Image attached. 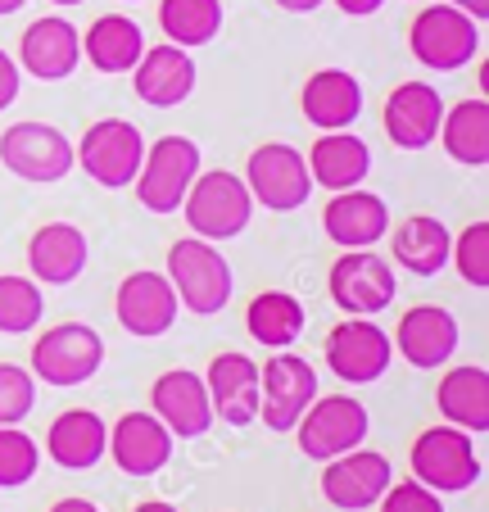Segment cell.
Instances as JSON below:
<instances>
[{
    "label": "cell",
    "mask_w": 489,
    "mask_h": 512,
    "mask_svg": "<svg viewBox=\"0 0 489 512\" xmlns=\"http://www.w3.org/2000/svg\"><path fill=\"white\" fill-rule=\"evenodd\" d=\"M381 512H444V494H435L431 485L422 481H390V490L381 494V503H376Z\"/></svg>",
    "instance_id": "38"
},
{
    "label": "cell",
    "mask_w": 489,
    "mask_h": 512,
    "mask_svg": "<svg viewBox=\"0 0 489 512\" xmlns=\"http://www.w3.org/2000/svg\"><path fill=\"white\" fill-rule=\"evenodd\" d=\"M159 32L173 46H209L222 32V0H159Z\"/></svg>",
    "instance_id": "33"
},
{
    "label": "cell",
    "mask_w": 489,
    "mask_h": 512,
    "mask_svg": "<svg viewBox=\"0 0 489 512\" xmlns=\"http://www.w3.org/2000/svg\"><path fill=\"white\" fill-rule=\"evenodd\" d=\"M46 318V295L32 277H0V336H28Z\"/></svg>",
    "instance_id": "34"
},
{
    "label": "cell",
    "mask_w": 489,
    "mask_h": 512,
    "mask_svg": "<svg viewBox=\"0 0 489 512\" xmlns=\"http://www.w3.org/2000/svg\"><path fill=\"white\" fill-rule=\"evenodd\" d=\"M458 340H462L458 318H453L444 304H413V309H403L390 345H394V354H403L408 368L435 372L458 354Z\"/></svg>",
    "instance_id": "16"
},
{
    "label": "cell",
    "mask_w": 489,
    "mask_h": 512,
    "mask_svg": "<svg viewBox=\"0 0 489 512\" xmlns=\"http://www.w3.org/2000/svg\"><path fill=\"white\" fill-rule=\"evenodd\" d=\"M32 377L50 390H73L87 386L100 368H105V340L87 322H59V327L41 331L32 345Z\"/></svg>",
    "instance_id": "3"
},
{
    "label": "cell",
    "mask_w": 489,
    "mask_h": 512,
    "mask_svg": "<svg viewBox=\"0 0 489 512\" xmlns=\"http://www.w3.org/2000/svg\"><path fill=\"white\" fill-rule=\"evenodd\" d=\"M200 177V145L182 132H168L159 141L145 145L141 173H136V200L150 213H177L191 191V182Z\"/></svg>",
    "instance_id": "4"
},
{
    "label": "cell",
    "mask_w": 489,
    "mask_h": 512,
    "mask_svg": "<svg viewBox=\"0 0 489 512\" xmlns=\"http://www.w3.org/2000/svg\"><path fill=\"white\" fill-rule=\"evenodd\" d=\"M141 55H145V32L132 14H100L82 32V59L96 73H132Z\"/></svg>",
    "instance_id": "30"
},
{
    "label": "cell",
    "mask_w": 489,
    "mask_h": 512,
    "mask_svg": "<svg viewBox=\"0 0 489 512\" xmlns=\"http://www.w3.org/2000/svg\"><path fill=\"white\" fill-rule=\"evenodd\" d=\"M440 123H444V96L431 82H422V78L399 82L385 96L381 127L390 136V145H399V150H426V145H435Z\"/></svg>",
    "instance_id": "19"
},
{
    "label": "cell",
    "mask_w": 489,
    "mask_h": 512,
    "mask_svg": "<svg viewBox=\"0 0 489 512\" xmlns=\"http://www.w3.org/2000/svg\"><path fill=\"white\" fill-rule=\"evenodd\" d=\"M19 91H23V68H19V59L5 55V46H0V114L19 100Z\"/></svg>",
    "instance_id": "39"
},
{
    "label": "cell",
    "mask_w": 489,
    "mask_h": 512,
    "mask_svg": "<svg viewBox=\"0 0 489 512\" xmlns=\"http://www.w3.org/2000/svg\"><path fill=\"white\" fill-rule=\"evenodd\" d=\"M408 50L431 73H458L480 55V23L453 5H422L408 23Z\"/></svg>",
    "instance_id": "6"
},
{
    "label": "cell",
    "mask_w": 489,
    "mask_h": 512,
    "mask_svg": "<svg viewBox=\"0 0 489 512\" xmlns=\"http://www.w3.org/2000/svg\"><path fill=\"white\" fill-rule=\"evenodd\" d=\"M82 64V37L64 14H41L19 37V68L37 82H64Z\"/></svg>",
    "instance_id": "21"
},
{
    "label": "cell",
    "mask_w": 489,
    "mask_h": 512,
    "mask_svg": "<svg viewBox=\"0 0 489 512\" xmlns=\"http://www.w3.org/2000/svg\"><path fill=\"white\" fill-rule=\"evenodd\" d=\"M213 404V422L222 426H250L259 422V363L240 349H222L204 372Z\"/></svg>",
    "instance_id": "22"
},
{
    "label": "cell",
    "mask_w": 489,
    "mask_h": 512,
    "mask_svg": "<svg viewBox=\"0 0 489 512\" xmlns=\"http://www.w3.org/2000/svg\"><path fill=\"white\" fill-rule=\"evenodd\" d=\"M453 10H462L467 19H476V23H485L489 19V0H449Z\"/></svg>",
    "instance_id": "42"
},
{
    "label": "cell",
    "mask_w": 489,
    "mask_h": 512,
    "mask_svg": "<svg viewBox=\"0 0 489 512\" xmlns=\"http://www.w3.org/2000/svg\"><path fill=\"white\" fill-rule=\"evenodd\" d=\"M394 467L381 449H349V454L331 458L322 472V499L340 512H367L381 503V494L390 490Z\"/></svg>",
    "instance_id": "15"
},
{
    "label": "cell",
    "mask_w": 489,
    "mask_h": 512,
    "mask_svg": "<svg viewBox=\"0 0 489 512\" xmlns=\"http://www.w3.org/2000/svg\"><path fill=\"white\" fill-rule=\"evenodd\" d=\"M50 5H82V0H50Z\"/></svg>",
    "instance_id": "47"
},
{
    "label": "cell",
    "mask_w": 489,
    "mask_h": 512,
    "mask_svg": "<svg viewBox=\"0 0 489 512\" xmlns=\"http://www.w3.org/2000/svg\"><path fill=\"white\" fill-rule=\"evenodd\" d=\"M326 354V368L331 377H340L345 386H372L390 372L394 363V345H390V331H381L372 318H345L331 327L322 345Z\"/></svg>",
    "instance_id": "13"
},
{
    "label": "cell",
    "mask_w": 489,
    "mask_h": 512,
    "mask_svg": "<svg viewBox=\"0 0 489 512\" xmlns=\"http://www.w3.org/2000/svg\"><path fill=\"white\" fill-rule=\"evenodd\" d=\"M444 141V155L462 168H485L489 164V105L485 96H471L458 100V105H444V123L440 136Z\"/></svg>",
    "instance_id": "31"
},
{
    "label": "cell",
    "mask_w": 489,
    "mask_h": 512,
    "mask_svg": "<svg viewBox=\"0 0 489 512\" xmlns=\"http://www.w3.org/2000/svg\"><path fill=\"white\" fill-rule=\"evenodd\" d=\"M28 0H0V19H10V14H19Z\"/></svg>",
    "instance_id": "45"
},
{
    "label": "cell",
    "mask_w": 489,
    "mask_h": 512,
    "mask_svg": "<svg viewBox=\"0 0 489 512\" xmlns=\"http://www.w3.org/2000/svg\"><path fill=\"white\" fill-rule=\"evenodd\" d=\"M286 14H313L317 5H326V0H277Z\"/></svg>",
    "instance_id": "43"
},
{
    "label": "cell",
    "mask_w": 489,
    "mask_h": 512,
    "mask_svg": "<svg viewBox=\"0 0 489 512\" xmlns=\"http://www.w3.org/2000/svg\"><path fill=\"white\" fill-rule=\"evenodd\" d=\"M449 263L471 290H489V223H471L453 236Z\"/></svg>",
    "instance_id": "36"
},
{
    "label": "cell",
    "mask_w": 489,
    "mask_h": 512,
    "mask_svg": "<svg viewBox=\"0 0 489 512\" xmlns=\"http://www.w3.org/2000/svg\"><path fill=\"white\" fill-rule=\"evenodd\" d=\"M476 78H480V91H485L489 87V59H480L476 64Z\"/></svg>",
    "instance_id": "46"
},
{
    "label": "cell",
    "mask_w": 489,
    "mask_h": 512,
    "mask_svg": "<svg viewBox=\"0 0 489 512\" xmlns=\"http://www.w3.org/2000/svg\"><path fill=\"white\" fill-rule=\"evenodd\" d=\"M37 408V377L19 363H0V426H19Z\"/></svg>",
    "instance_id": "37"
},
{
    "label": "cell",
    "mask_w": 489,
    "mask_h": 512,
    "mask_svg": "<svg viewBox=\"0 0 489 512\" xmlns=\"http://www.w3.org/2000/svg\"><path fill=\"white\" fill-rule=\"evenodd\" d=\"M408 467H413V481L431 485L435 494H462L480 481V458H476V440H471L462 426H426L413 440V454H408Z\"/></svg>",
    "instance_id": "8"
},
{
    "label": "cell",
    "mask_w": 489,
    "mask_h": 512,
    "mask_svg": "<svg viewBox=\"0 0 489 512\" xmlns=\"http://www.w3.org/2000/svg\"><path fill=\"white\" fill-rule=\"evenodd\" d=\"M109 454V422L91 408H64L46 426V458L64 472H91Z\"/></svg>",
    "instance_id": "24"
},
{
    "label": "cell",
    "mask_w": 489,
    "mask_h": 512,
    "mask_svg": "<svg viewBox=\"0 0 489 512\" xmlns=\"http://www.w3.org/2000/svg\"><path fill=\"white\" fill-rule=\"evenodd\" d=\"M150 413L173 431V440H200V435L213 431L209 386H204V377L191 368H168L163 377H154Z\"/></svg>",
    "instance_id": "17"
},
{
    "label": "cell",
    "mask_w": 489,
    "mask_h": 512,
    "mask_svg": "<svg viewBox=\"0 0 489 512\" xmlns=\"http://www.w3.org/2000/svg\"><path fill=\"white\" fill-rule=\"evenodd\" d=\"M245 186H250L254 204L272 213H295L313 195V177H308L304 150L286 141H268L245 159Z\"/></svg>",
    "instance_id": "12"
},
{
    "label": "cell",
    "mask_w": 489,
    "mask_h": 512,
    "mask_svg": "<svg viewBox=\"0 0 489 512\" xmlns=\"http://www.w3.org/2000/svg\"><path fill=\"white\" fill-rule=\"evenodd\" d=\"M50 512H100V503L82 499V494H68V499H55V503H50Z\"/></svg>",
    "instance_id": "41"
},
{
    "label": "cell",
    "mask_w": 489,
    "mask_h": 512,
    "mask_svg": "<svg viewBox=\"0 0 489 512\" xmlns=\"http://www.w3.org/2000/svg\"><path fill=\"white\" fill-rule=\"evenodd\" d=\"M317 395H322V381L313 363L295 349H272V358L259 368V422L277 435L295 431V422Z\"/></svg>",
    "instance_id": "9"
},
{
    "label": "cell",
    "mask_w": 489,
    "mask_h": 512,
    "mask_svg": "<svg viewBox=\"0 0 489 512\" xmlns=\"http://www.w3.org/2000/svg\"><path fill=\"white\" fill-rule=\"evenodd\" d=\"M127 5H132V0H127Z\"/></svg>",
    "instance_id": "49"
},
{
    "label": "cell",
    "mask_w": 489,
    "mask_h": 512,
    "mask_svg": "<svg viewBox=\"0 0 489 512\" xmlns=\"http://www.w3.org/2000/svg\"><path fill=\"white\" fill-rule=\"evenodd\" d=\"M182 209H186V227H191V236L213 241V245L236 241V236L254 223L250 186H245V177L227 173V168H213V173L200 168V177L191 182Z\"/></svg>",
    "instance_id": "2"
},
{
    "label": "cell",
    "mask_w": 489,
    "mask_h": 512,
    "mask_svg": "<svg viewBox=\"0 0 489 512\" xmlns=\"http://www.w3.org/2000/svg\"><path fill=\"white\" fill-rule=\"evenodd\" d=\"M91 245L77 223H41L28 236V272L37 286H68L87 272Z\"/></svg>",
    "instance_id": "25"
},
{
    "label": "cell",
    "mask_w": 489,
    "mask_h": 512,
    "mask_svg": "<svg viewBox=\"0 0 489 512\" xmlns=\"http://www.w3.org/2000/svg\"><path fill=\"white\" fill-rule=\"evenodd\" d=\"M109 454H114V467L132 481H145V476H159L163 467L173 463V431L150 413V408H132L114 422L109 431Z\"/></svg>",
    "instance_id": "18"
},
{
    "label": "cell",
    "mask_w": 489,
    "mask_h": 512,
    "mask_svg": "<svg viewBox=\"0 0 489 512\" xmlns=\"http://www.w3.org/2000/svg\"><path fill=\"white\" fill-rule=\"evenodd\" d=\"M299 109L317 132H345L363 118V82L345 68H317L299 91Z\"/></svg>",
    "instance_id": "26"
},
{
    "label": "cell",
    "mask_w": 489,
    "mask_h": 512,
    "mask_svg": "<svg viewBox=\"0 0 489 512\" xmlns=\"http://www.w3.org/2000/svg\"><path fill=\"white\" fill-rule=\"evenodd\" d=\"M304 322H308L304 304L295 295H286V290H259L245 304V331L268 349H290L304 336Z\"/></svg>",
    "instance_id": "32"
},
{
    "label": "cell",
    "mask_w": 489,
    "mask_h": 512,
    "mask_svg": "<svg viewBox=\"0 0 489 512\" xmlns=\"http://www.w3.org/2000/svg\"><path fill=\"white\" fill-rule=\"evenodd\" d=\"M413 5H426V0H413Z\"/></svg>",
    "instance_id": "48"
},
{
    "label": "cell",
    "mask_w": 489,
    "mask_h": 512,
    "mask_svg": "<svg viewBox=\"0 0 489 512\" xmlns=\"http://www.w3.org/2000/svg\"><path fill=\"white\" fill-rule=\"evenodd\" d=\"M326 290H331V304L345 318H376L399 295V272H394L390 259H381L372 250H345L331 263Z\"/></svg>",
    "instance_id": "11"
},
{
    "label": "cell",
    "mask_w": 489,
    "mask_h": 512,
    "mask_svg": "<svg viewBox=\"0 0 489 512\" xmlns=\"http://www.w3.org/2000/svg\"><path fill=\"white\" fill-rule=\"evenodd\" d=\"M0 164H5V173L19 177V182L55 186L73 173L77 159H73V141L55 123L23 118V123L0 132Z\"/></svg>",
    "instance_id": "7"
},
{
    "label": "cell",
    "mask_w": 489,
    "mask_h": 512,
    "mask_svg": "<svg viewBox=\"0 0 489 512\" xmlns=\"http://www.w3.org/2000/svg\"><path fill=\"white\" fill-rule=\"evenodd\" d=\"M73 159L82 164V173L105 191H123L136 182L145 159V136L127 118H100L82 132V141L73 145Z\"/></svg>",
    "instance_id": "10"
},
{
    "label": "cell",
    "mask_w": 489,
    "mask_h": 512,
    "mask_svg": "<svg viewBox=\"0 0 489 512\" xmlns=\"http://www.w3.org/2000/svg\"><path fill=\"white\" fill-rule=\"evenodd\" d=\"M41 467V445L23 426H0V490H23Z\"/></svg>",
    "instance_id": "35"
},
{
    "label": "cell",
    "mask_w": 489,
    "mask_h": 512,
    "mask_svg": "<svg viewBox=\"0 0 489 512\" xmlns=\"http://www.w3.org/2000/svg\"><path fill=\"white\" fill-rule=\"evenodd\" d=\"M163 277L173 281L177 304L195 318H213L231 304V290H236V277H231V263L222 259V250L213 241H200V236H182V241L168 245V268Z\"/></svg>",
    "instance_id": "1"
},
{
    "label": "cell",
    "mask_w": 489,
    "mask_h": 512,
    "mask_svg": "<svg viewBox=\"0 0 489 512\" xmlns=\"http://www.w3.org/2000/svg\"><path fill=\"white\" fill-rule=\"evenodd\" d=\"M132 512H177V508L168 499H145V503H136Z\"/></svg>",
    "instance_id": "44"
},
{
    "label": "cell",
    "mask_w": 489,
    "mask_h": 512,
    "mask_svg": "<svg viewBox=\"0 0 489 512\" xmlns=\"http://www.w3.org/2000/svg\"><path fill=\"white\" fill-rule=\"evenodd\" d=\"M367 435H372V417L354 395H317L295 422V445L313 463H331V458L367 445Z\"/></svg>",
    "instance_id": "5"
},
{
    "label": "cell",
    "mask_w": 489,
    "mask_h": 512,
    "mask_svg": "<svg viewBox=\"0 0 489 512\" xmlns=\"http://www.w3.org/2000/svg\"><path fill=\"white\" fill-rule=\"evenodd\" d=\"M308 177L313 186H326V191H349V186H363L367 173H372V145L363 136L345 132H322L308 150Z\"/></svg>",
    "instance_id": "27"
},
{
    "label": "cell",
    "mask_w": 489,
    "mask_h": 512,
    "mask_svg": "<svg viewBox=\"0 0 489 512\" xmlns=\"http://www.w3.org/2000/svg\"><path fill=\"white\" fill-rule=\"evenodd\" d=\"M449 250H453V236L440 218L431 213H413L403 218L399 227H390V259L394 268L413 272V277H440L449 268Z\"/></svg>",
    "instance_id": "28"
},
{
    "label": "cell",
    "mask_w": 489,
    "mask_h": 512,
    "mask_svg": "<svg viewBox=\"0 0 489 512\" xmlns=\"http://www.w3.org/2000/svg\"><path fill=\"white\" fill-rule=\"evenodd\" d=\"M200 68H195L191 50L163 41V46H145V55L132 68V91L141 105L150 109H177L195 96Z\"/></svg>",
    "instance_id": "20"
},
{
    "label": "cell",
    "mask_w": 489,
    "mask_h": 512,
    "mask_svg": "<svg viewBox=\"0 0 489 512\" xmlns=\"http://www.w3.org/2000/svg\"><path fill=\"white\" fill-rule=\"evenodd\" d=\"M177 290L173 281L163 277V272H150V268H136L118 281L114 290V318L127 336H141V340H154L163 331L177 327Z\"/></svg>",
    "instance_id": "14"
},
{
    "label": "cell",
    "mask_w": 489,
    "mask_h": 512,
    "mask_svg": "<svg viewBox=\"0 0 489 512\" xmlns=\"http://www.w3.org/2000/svg\"><path fill=\"white\" fill-rule=\"evenodd\" d=\"M435 408L449 426H462L467 435L489 431V372L480 363L449 368L435 386Z\"/></svg>",
    "instance_id": "29"
},
{
    "label": "cell",
    "mask_w": 489,
    "mask_h": 512,
    "mask_svg": "<svg viewBox=\"0 0 489 512\" xmlns=\"http://www.w3.org/2000/svg\"><path fill=\"white\" fill-rule=\"evenodd\" d=\"M322 227L331 236V245L340 250H372L376 241L390 236V204L376 191L349 186V191H331L322 209Z\"/></svg>",
    "instance_id": "23"
},
{
    "label": "cell",
    "mask_w": 489,
    "mask_h": 512,
    "mask_svg": "<svg viewBox=\"0 0 489 512\" xmlns=\"http://www.w3.org/2000/svg\"><path fill=\"white\" fill-rule=\"evenodd\" d=\"M336 10L349 14V19H372V14L385 10V0H336Z\"/></svg>",
    "instance_id": "40"
}]
</instances>
